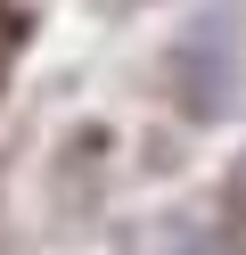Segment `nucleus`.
<instances>
[{"mask_svg": "<svg viewBox=\"0 0 246 255\" xmlns=\"http://www.w3.org/2000/svg\"><path fill=\"white\" fill-rule=\"evenodd\" d=\"M222 222H230V231L246 239V156L230 165V181H222Z\"/></svg>", "mask_w": 246, "mask_h": 255, "instance_id": "nucleus-1", "label": "nucleus"}]
</instances>
